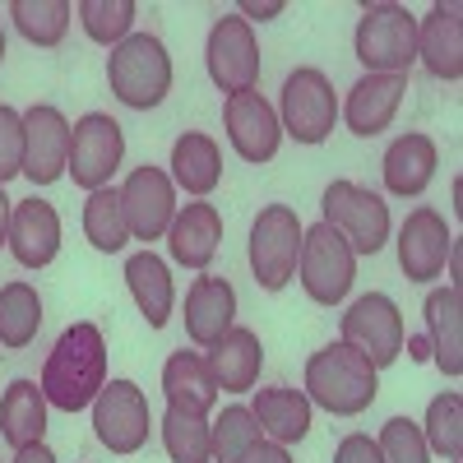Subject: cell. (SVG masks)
Returning <instances> with one entry per match:
<instances>
[{"instance_id": "cell-27", "label": "cell", "mask_w": 463, "mask_h": 463, "mask_svg": "<svg viewBox=\"0 0 463 463\" xmlns=\"http://www.w3.org/2000/svg\"><path fill=\"white\" fill-rule=\"evenodd\" d=\"M163 394H167V408H190V412H213L218 408V380L209 371V362L200 353H172L163 362Z\"/></svg>"}, {"instance_id": "cell-1", "label": "cell", "mask_w": 463, "mask_h": 463, "mask_svg": "<svg viewBox=\"0 0 463 463\" xmlns=\"http://www.w3.org/2000/svg\"><path fill=\"white\" fill-rule=\"evenodd\" d=\"M107 384V338L98 325H70L43 366V394L61 412H84Z\"/></svg>"}, {"instance_id": "cell-19", "label": "cell", "mask_w": 463, "mask_h": 463, "mask_svg": "<svg viewBox=\"0 0 463 463\" xmlns=\"http://www.w3.org/2000/svg\"><path fill=\"white\" fill-rule=\"evenodd\" d=\"M417 61L445 84L463 80V14H458V5H431L427 19H417Z\"/></svg>"}, {"instance_id": "cell-16", "label": "cell", "mask_w": 463, "mask_h": 463, "mask_svg": "<svg viewBox=\"0 0 463 463\" xmlns=\"http://www.w3.org/2000/svg\"><path fill=\"white\" fill-rule=\"evenodd\" d=\"M454 250V232L445 227V218L436 209H412L408 222L399 227V269L408 274V283H431L445 274Z\"/></svg>"}, {"instance_id": "cell-35", "label": "cell", "mask_w": 463, "mask_h": 463, "mask_svg": "<svg viewBox=\"0 0 463 463\" xmlns=\"http://www.w3.org/2000/svg\"><path fill=\"white\" fill-rule=\"evenodd\" d=\"M260 440H264V431H260L255 412L241 408V403H232V408H222L218 421H213V458H209V463H246V454H250Z\"/></svg>"}, {"instance_id": "cell-37", "label": "cell", "mask_w": 463, "mask_h": 463, "mask_svg": "<svg viewBox=\"0 0 463 463\" xmlns=\"http://www.w3.org/2000/svg\"><path fill=\"white\" fill-rule=\"evenodd\" d=\"M375 445H380L384 463H431V449L421 440V427L412 417H390Z\"/></svg>"}, {"instance_id": "cell-43", "label": "cell", "mask_w": 463, "mask_h": 463, "mask_svg": "<svg viewBox=\"0 0 463 463\" xmlns=\"http://www.w3.org/2000/svg\"><path fill=\"white\" fill-rule=\"evenodd\" d=\"M10 213H14V200L5 195V185H0V246L10 241Z\"/></svg>"}, {"instance_id": "cell-22", "label": "cell", "mask_w": 463, "mask_h": 463, "mask_svg": "<svg viewBox=\"0 0 463 463\" xmlns=\"http://www.w3.org/2000/svg\"><path fill=\"white\" fill-rule=\"evenodd\" d=\"M209 371L218 380V390L227 394H246L260 384V366H264V347H260V334L246 329V325H232L213 347H209Z\"/></svg>"}, {"instance_id": "cell-25", "label": "cell", "mask_w": 463, "mask_h": 463, "mask_svg": "<svg viewBox=\"0 0 463 463\" xmlns=\"http://www.w3.org/2000/svg\"><path fill=\"white\" fill-rule=\"evenodd\" d=\"M427 343H431V357H436V366L449 375V380H458L463 375V301H458V288L449 283V288H436L431 297H427Z\"/></svg>"}, {"instance_id": "cell-4", "label": "cell", "mask_w": 463, "mask_h": 463, "mask_svg": "<svg viewBox=\"0 0 463 463\" xmlns=\"http://www.w3.org/2000/svg\"><path fill=\"white\" fill-rule=\"evenodd\" d=\"M353 52L366 74H408L417 61V19L403 5H362Z\"/></svg>"}, {"instance_id": "cell-26", "label": "cell", "mask_w": 463, "mask_h": 463, "mask_svg": "<svg viewBox=\"0 0 463 463\" xmlns=\"http://www.w3.org/2000/svg\"><path fill=\"white\" fill-rule=\"evenodd\" d=\"M47 394L37 380H10V390L0 394V436H5L14 449L43 445L47 436Z\"/></svg>"}, {"instance_id": "cell-45", "label": "cell", "mask_w": 463, "mask_h": 463, "mask_svg": "<svg viewBox=\"0 0 463 463\" xmlns=\"http://www.w3.org/2000/svg\"><path fill=\"white\" fill-rule=\"evenodd\" d=\"M0 61H5V33H0Z\"/></svg>"}, {"instance_id": "cell-32", "label": "cell", "mask_w": 463, "mask_h": 463, "mask_svg": "<svg viewBox=\"0 0 463 463\" xmlns=\"http://www.w3.org/2000/svg\"><path fill=\"white\" fill-rule=\"evenodd\" d=\"M84 237L102 250V255H116L126 241H130V227H126V209H121V190H93L84 200Z\"/></svg>"}, {"instance_id": "cell-34", "label": "cell", "mask_w": 463, "mask_h": 463, "mask_svg": "<svg viewBox=\"0 0 463 463\" xmlns=\"http://www.w3.org/2000/svg\"><path fill=\"white\" fill-rule=\"evenodd\" d=\"M421 440H427V449L445 454V463H463V399L454 390L431 399L427 421H421Z\"/></svg>"}, {"instance_id": "cell-17", "label": "cell", "mask_w": 463, "mask_h": 463, "mask_svg": "<svg viewBox=\"0 0 463 463\" xmlns=\"http://www.w3.org/2000/svg\"><path fill=\"white\" fill-rule=\"evenodd\" d=\"M408 93V74H362V80L347 89V102L338 107V116L347 121V130L371 139L399 116Z\"/></svg>"}, {"instance_id": "cell-20", "label": "cell", "mask_w": 463, "mask_h": 463, "mask_svg": "<svg viewBox=\"0 0 463 463\" xmlns=\"http://www.w3.org/2000/svg\"><path fill=\"white\" fill-rule=\"evenodd\" d=\"M384 190L399 200H412L421 195L431 181H436V167H440V153H436V139L421 135V130H408L399 135L390 148H384Z\"/></svg>"}, {"instance_id": "cell-28", "label": "cell", "mask_w": 463, "mask_h": 463, "mask_svg": "<svg viewBox=\"0 0 463 463\" xmlns=\"http://www.w3.org/2000/svg\"><path fill=\"white\" fill-rule=\"evenodd\" d=\"M311 399H306L301 390H288V384H279V390H260L255 394V421L260 431L274 440V445H297L306 440V431H311Z\"/></svg>"}, {"instance_id": "cell-18", "label": "cell", "mask_w": 463, "mask_h": 463, "mask_svg": "<svg viewBox=\"0 0 463 463\" xmlns=\"http://www.w3.org/2000/svg\"><path fill=\"white\" fill-rule=\"evenodd\" d=\"M10 255L24 269H47L61 255V213L47 200H19L10 213Z\"/></svg>"}, {"instance_id": "cell-7", "label": "cell", "mask_w": 463, "mask_h": 463, "mask_svg": "<svg viewBox=\"0 0 463 463\" xmlns=\"http://www.w3.org/2000/svg\"><path fill=\"white\" fill-rule=\"evenodd\" d=\"M301 218L292 204H264L250 222V269L264 292H283L297 279V255H301Z\"/></svg>"}, {"instance_id": "cell-44", "label": "cell", "mask_w": 463, "mask_h": 463, "mask_svg": "<svg viewBox=\"0 0 463 463\" xmlns=\"http://www.w3.org/2000/svg\"><path fill=\"white\" fill-rule=\"evenodd\" d=\"M403 353L421 362V357H431V343H427V338H403Z\"/></svg>"}, {"instance_id": "cell-30", "label": "cell", "mask_w": 463, "mask_h": 463, "mask_svg": "<svg viewBox=\"0 0 463 463\" xmlns=\"http://www.w3.org/2000/svg\"><path fill=\"white\" fill-rule=\"evenodd\" d=\"M158 427H163V449H167L172 463H209L213 458V421H209V412L167 408Z\"/></svg>"}, {"instance_id": "cell-33", "label": "cell", "mask_w": 463, "mask_h": 463, "mask_svg": "<svg viewBox=\"0 0 463 463\" xmlns=\"http://www.w3.org/2000/svg\"><path fill=\"white\" fill-rule=\"evenodd\" d=\"M70 14H74L70 0H14L10 5L14 28L28 37L33 47H56L61 37L70 33Z\"/></svg>"}, {"instance_id": "cell-3", "label": "cell", "mask_w": 463, "mask_h": 463, "mask_svg": "<svg viewBox=\"0 0 463 463\" xmlns=\"http://www.w3.org/2000/svg\"><path fill=\"white\" fill-rule=\"evenodd\" d=\"M107 84L135 111L158 107L172 93V56L153 33H130L121 47H111L107 56Z\"/></svg>"}, {"instance_id": "cell-10", "label": "cell", "mask_w": 463, "mask_h": 463, "mask_svg": "<svg viewBox=\"0 0 463 463\" xmlns=\"http://www.w3.org/2000/svg\"><path fill=\"white\" fill-rule=\"evenodd\" d=\"M121 158H126V135L107 111H89L70 126V163H65V172L74 176L80 190H89V195L102 190L111 181V172L121 167Z\"/></svg>"}, {"instance_id": "cell-13", "label": "cell", "mask_w": 463, "mask_h": 463, "mask_svg": "<svg viewBox=\"0 0 463 463\" xmlns=\"http://www.w3.org/2000/svg\"><path fill=\"white\" fill-rule=\"evenodd\" d=\"M121 209H126V227L135 241H158L167 237V227L176 218V185L163 167H135L121 185Z\"/></svg>"}, {"instance_id": "cell-9", "label": "cell", "mask_w": 463, "mask_h": 463, "mask_svg": "<svg viewBox=\"0 0 463 463\" xmlns=\"http://www.w3.org/2000/svg\"><path fill=\"white\" fill-rule=\"evenodd\" d=\"M204 61H209V80H213L227 98L255 93V84H260V43H255V28H250L241 14L213 19Z\"/></svg>"}, {"instance_id": "cell-42", "label": "cell", "mask_w": 463, "mask_h": 463, "mask_svg": "<svg viewBox=\"0 0 463 463\" xmlns=\"http://www.w3.org/2000/svg\"><path fill=\"white\" fill-rule=\"evenodd\" d=\"M10 463H56V454L47 445H28V449H14Z\"/></svg>"}, {"instance_id": "cell-40", "label": "cell", "mask_w": 463, "mask_h": 463, "mask_svg": "<svg viewBox=\"0 0 463 463\" xmlns=\"http://www.w3.org/2000/svg\"><path fill=\"white\" fill-rule=\"evenodd\" d=\"M246 463H292V454H288V445H274V440H260L250 454H246Z\"/></svg>"}, {"instance_id": "cell-36", "label": "cell", "mask_w": 463, "mask_h": 463, "mask_svg": "<svg viewBox=\"0 0 463 463\" xmlns=\"http://www.w3.org/2000/svg\"><path fill=\"white\" fill-rule=\"evenodd\" d=\"M74 14H80V24H84V33L93 37V43L121 47L130 37V28H135L139 5H135V0H80Z\"/></svg>"}, {"instance_id": "cell-8", "label": "cell", "mask_w": 463, "mask_h": 463, "mask_svg": "<svg viewBox=\"0 0 463 463\" xmlns=\"http://www.w3.org/2000/svg\"><path fill=\"white\" fill-rule=\"evenodd\" d=\"M338 121V98L329 74L316 65H301L283 80V98H279V126L283 135H292L297 144H325L334 135Z\"/></svg>"}, {"instance_id": "cell-38", "label": "cell", "mask_w": 463, "mask_h": 463, "mask_svg": "<svg viewBox=\"0 0 463 463\" xmlns=\"http://www.w3.org/2000/svg\"><path fill=\"white\" fill-rule=\"evenodd\" d=\"M24 176V111L0 102V185Z\"/></svg>"}, {"instance_id": "cell-39", "label": "cell", "mask_w": 463, "mask_h": 463, "mask_svg": "<svg viewBox=\"0 0 463 463\" xmlns=\"http://www.w3.org/2000/svg\"><path fill=\"white\" fill-rule=\"evenodd\" d=\"M334 463H384V458H380V445H375L371 436L353 431V436H343V440H338Z\"/></svg>"}, {"instance_id": "cell-29", "label": "cell", "mask_w": 463, "mask_h": 463, "mask_svg": "<svg viewBox=\"0 0 463 463\" xmlns=\"http://www.w3.org/2000/svg\"><path fill=\"white\" fill-rule=\"evenodd\" d=\"M222 181V153L209 135L200 130H185L172 144V185H181L185 195H209V190Z\"/></svg>"}, {"instance_id": "cell-23", "label": "cell", "mask_w": 463, "mask_h": 463, "mask_svg": "<svg viewBox=\"0 0 463 463\" xmlns=\"http://www.w3.org/2000/svg\"><path fill=\"white\" fill-rule=\"evenodd\" d=\"M222 246V213L213 204H185L167 227V250L185 269H209Z\"/></svg>"}, {"instance_id": "cell-21", "label": "cell", "mask_w": 463, "mask_h": 463, "mask_svg": "<svg viewBox=\"0 0 463 463\" xmlns=\"http://www.w3.org/2000/svg\"><path fill=\"white\" fill-rule=\"evenodd\" d=\"M232 325H237V292L227 279H195L185 292V334L195 347H213Z\"/></svg>"}, {"instance_id": "cell-12", "label": "cell", "mask_w": 463, "mask_h": 463, "mask_svg": "<svg viewBox=\"0 0 463 463\" xmlns=\"http://www.w3.org/2000/svg\"><path fill=\"white\" fill-rule=\"evenodd\" d=\"M343 343L357 347L375 371L394 366L403 357V316H399V306L384 292L357 297L353 306H347V316H343Z\"/></svg>"}, {"instance_id": "cell-15", "label": "cell", "mask_w": 463, "mask_h": 463, "mask_svg": "<svg viewBox=\"0 0 463 463\" xmlns=\"http://www.w3.org/2000/svg\"><path fill=\"white\" fill-rule=\"evenodd\" d=\"M222 126H227V144L237 148L241 163H274L279 144H283V126L279 111L264 102V93H237L222 102Z\"/></svg>"}, {"instance_id": "cell-2", "label": "cell", "mask_w": 463, "mask_h": 463, "mask_svg": "<svg viewBox=\"0 0 463 463\" xmlns=\"http://www.w3.org/2000/svg\"><path fill=\"white\" fill-rule=\"evenodd\" d=\"M301 394L334 417H357L380 394V371L357 353V347H347L338 338L306 362V390Z\"/></svg>"}, {"instance_id": "cell-6", "label": "cell", "mask_w": 463, "mask_h": 463, "mask_svg": "<svg viewBox=\"0 0 463 463\" xmlns=\"http://www.w3.org/2000/svg\"><path fill=\"white\" fill-rule=\"evenodd\" d=\"M297 279L316 306H338L353 292L357 279V255L329 222H316L301 232V255H297Z\"/></svg>"}, {"instance_id": "cell-31", "label": "cell", "mask_w": 463, "mask_h": 463, "mask_svg": "<svg viewBox=\"0 0 463 463\" xmlns=\"http://www.w3.org/2000/svg\"><path fill=\"white\" fill-rule=\"evenodd\" d=\"M43 329V297L33 283L0 288V347H28Z\"/></svg>"}, {"instance_id": "cell-24", "label": "cell", "mask_w": 463, "mask_h": 463, "mask_svg": "<svg viewBox=\"0 0 463 463\" xmlns=\"http://www.w3.org/2000/svg\"><path fill=\"white\" fill-rule=\"evenodd\" d=\"M126 288L139 306V316L148 320V329H163L172 320V306H176V288H172V269L167 260H158L153 250H139L126 260Z\"/></svg>"}, {"instance_id": "cell-11", "label": "cell", "mask_w": 463, "mask_h": 463, "mask_svg": "<svg viewBox=\"0 0 463 463\" xmlns=\"http://www.w3.org/2000/svg\"><path fill=\"white\" fill-rule=\"evenodd\" d=\"M153 417H148V399L135 380H107L102 394L93 399V436L111 449V454H139L148 445Z\"/></svg>"}, {"instance_id": "cell-14", "label": "cell", "mask_w": 463, "mask_h": 463, "mask_svg": "<svg viewBox=\"0 0 463 463\" xmlns=\"http://www.w3.org/2000/svg\"><path fill=\"white\" fill-rule=\"evenodd\" d=\"M70 163V121L61 107L52 102H33L24 111V176L33 185H52L65 176Z\"/></svg>"}, {"instance_id": "cell-41", "label": "cell", "mask_w": 463, "mask_h": 463, "mask_svg": "<svg viewBox=\"0 0 463 463\" xmlns=\"http://www.w3.org/2000/svg\"><path fill=\"white\" fill-rule=\"evenodd\" d=\"M237 14H241L246 24H250V19H274V14H283V0H274V5H255V0H246Z\"/></svg>"}, {"instance_id": "cell-5", "label": "cell", "mask_w": 463, "mask_h": 463, "mask_svg": "<svg viewBox=\"0 0 463 463\" xmlns=\"http://www.w3.org/2000/svg\"><path fill=\"white\" fill-rule=\"evenodd\" d=\"M320 209H325L320 222H329L353 246V255H380L390 241V204L357 181H329Z\"/></svg>"}]
</instances>
